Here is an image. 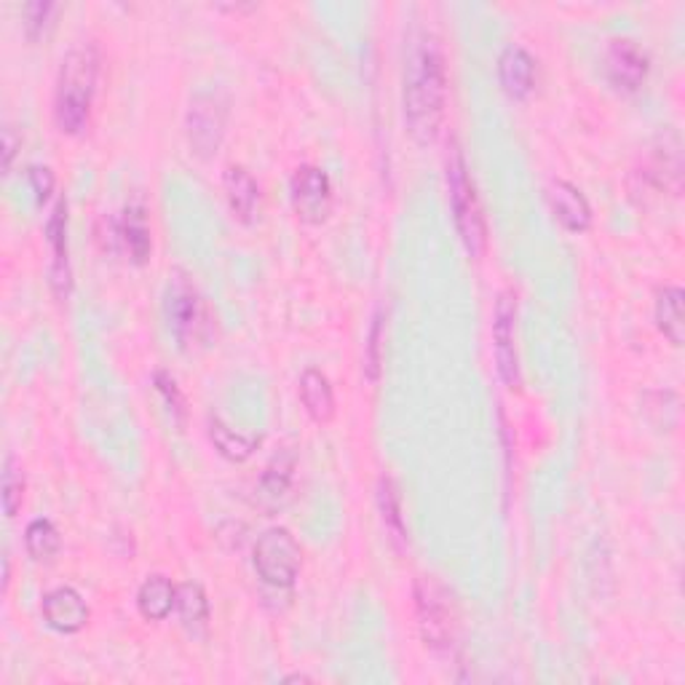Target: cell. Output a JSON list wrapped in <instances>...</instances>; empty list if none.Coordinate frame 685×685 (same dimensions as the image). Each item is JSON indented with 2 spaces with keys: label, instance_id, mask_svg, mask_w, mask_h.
<instances>
[{
  "label": "cell",
  "instance_id": "obj_1",
  "mask_svg": "<svg viewBox=\"0 0 685 685\" xmlns=\"http://www.w3.org/2000/svg\"><path fill=\"white\" fill-rule=\"evenodd\" d=\"M448 76L439 43L424 35L413 46L405 67V124L418 145H431L445 121Z\"/></svg>",
  "mask_w": 685,
  "mask_h": 685
},
{
  "label": "cell",
  "instance_id": "obj_2",
  "mask_svg": "<svg viewBox=\"0 0 685 685\" xmlns=\"http://www.w3.org/2000/svg\"><path fill=\"white\" fill-rule=\"evenodd\" d=\"M100 76V54L94 43H78L63 59L54 94V121L63 134H81L89 126Z\"/></svg>",
  "mask_w": 685,
  "mask_h": 685
},
{
  "label": "cell",
  "instance_id": "obj_3",
  "mask_svg": "<svg viewBox=\"0 0 685 685\" xmlns=\"http://www.w3.org/2000/svg\"><path fill=\"white\" fill-rule=\"evenodd\" d=\"M445 171H448V191L458 236H461L467 252L474 260H480L487 249V225L485 214H482L480 195H476L474 182L469 177L467 158H463V150L458 148V143H450Z\"/></svg>",
  "mask_w": 685,
  "mask_h": 685
},
{
  "label": "cell",
  "instance_id": "obj_4",
  "mask_svg": "<svg viewBox=\"0 0 685 685\" xmlns=\"http://www.w3.org/2000/svg\"><path fill=\"white\" fill-rule=\"evenodd\" d=\"M169 279L167 316L171 333L177 338V346L188 353L204 351L214 338V319L210 314V305L204 303L201 292L195 290L191 277H186L182 271H175Z\"/></svg>",
  "mask_w": 685,
  "mask_h": 685
},
{
  "label": "cell",
  "instance_id": "obj_5",
  "mask_svg": "<svg viewBox=\"0 0 685 685\" xmlns=\"http://www.w3.org/2000/svg\"><path fill=\"white\" fill-rule=\"evenodd\" d=\"M415 614H418L420 638L434 651H445L456 640L458 610L442 581L420 576L415 581Z\"/></svg>",
  "mask_w": 685,
  "mask_h": 685
},
{
  "label": "cell",
  "instance_id": "obj_6",
  "mask_svg": "<svg viewBox=\"0 0 685 685\" xmlns=\"http://www.w3.org/2000/svg\"><path fill=\"white\" fill-rule=\"evenodd\" d=\"M300 560H303L300 543L287 528H268L257 538L252 562L262 584L273 589H290L300 573Z\"/></svg>",
  "mask_w": 685,
  "mask_h": 685
},
{
  "label": "cell",
  "instance_id": "obj_7",
  "mask_svg": "<svg viewBox=\"0 0 685 685\" xmlns=\"http://www.w3.org/2000/svg\"><path fill=\"white\" fill-rule=\"evenodd\" d=\"M225 121H228V108L223 97L212 91H201L193 97L191 110H188V139L195 156L212 158L217 153L225 137Z\"/></svg>",
  "mask_w": 685,
  "mask_h": 685
},
{
  "label": "cell",
  "instance_id": "obj_8",
  "mask_svg": "<svg viewBox=\"0 0 685 685\" xmlns=\"http://www.w3.org/2000/svg\"><path fill=\"white\" fill-rule=\"evenodd\" d=\"M290 191L292 206H295L300 220H305V223H324L327 220L329 210H333V182H329L327 171L303 164L292 175Z\"/></svg>",
  "mask_w": 685,
  "mask_h": 685
},
{
  "label": "cell",
  "instance_id": "obj_9",
  "mask_svg": "<svg viewBox=\"0 0 685 685\" xmlns=\"http://www.w3.org/2000/svg\"><path fill=\"white\" fill-rule=\"evenodd\" d=\"M514 327H517V300L512 292H501L495 303V322H493V348L498 375L509 389H519L523 375H519V357L517 340H514Z\"/></svg>",
  "mask_w": 685,
  "mask_h": 685
},
{
  "label": "cell",
  "instance_id": "obj_10",
  "mask_svg": "<svg viewBox=\"0 0 685 685\" xmlns=\"http://www.w3.org/2000/svg\"><path fill=\"white\" fill-rule=\"evenodd\" d=\"M648 70V54L642 52L635 41L629 38H616L610 41L608 52H605V72H608V81L616 86L619 91H638L645 83Z\"/></svg>",
  "mask_w": 685,
  "mask_h": 685
},
{
  "label": "cell",
  "instance_id": "obj_11",
  "mask_svg": "<svg viewBox=\"0 0 685 685\" xmlns=\"http://www.w3.org/2000/svg\"><path fill=\"white\" fill-rule=\"evenodd\" d=\"M43 619L52 629L63 635H76L89 624V605L81 597V592H76L72 586H57V589L46 592L41 603Z\"/></svg>",
  "mask_w": 685,
  "mask_h": 685
},
{
  "label": "cell",
  "instance_id": "obj_12",
  "mask_svg": "<svg viewBox=\"0 0 685 685\" xmlns=\"http://www.w3.org/2000/svg\"><path fill=\"white\" fill-rule=\"evenodd\" d=\"M547 199H549V206H552L557 223H560L565 231H571V234H584V231L592 225L589 201H586V195L581 193L573 182H565V180L549 182Z\"/></svg>",
  "mask_w": 685,
  "mask_h": 685
},
{
  "label": "cell",
  "instance_id": "obj_13",
  "mask_svg": "<svg viewBox=\"0 0 685 685\" xmlns=\"http://www.w3.org/2000/svg\"><path fill=\"white\" fill-rule=\"evenodd\" d=\"M498 81L512 100H525L536 83V59L523 46L512 43L498 57Z\"/></svg>",
  "mask_w": 685,
  "mask_h": 685
},
{
  "label": "cell",
  "instance_id": "obj_14",
  "mask_svg": "<svg viewBox=\"0 0 685 685\" xmlns=\"http://www.w3.org/2000/svg\"><path fill=\"white\" fill-rule=\"evenodd\" d=\"M48 247H52V287L54 295L67 300L70 295V260H67V201H57L52 220L46 225Z\"/></svg>",
  "mask_w": 685,
  "mask_h": 685
},
{
  "label": "cell",
  "instance_id": "obj_15",
  "mask_svg": "<svg viewBox=\"0 0 685 685\" xmlns=\"http://www.w3.org/2000/svg\"><path fill=\"white\" fill-rule=\"evenodd\" d=\"M115 242L126 249L128 257H132L137 266L148 262V257L153 252V238L145 210H139V206H128V210H124V217L115 225Z\"/></svg>",
  "mask_w": 685,
  "mask_h": 685
},
{
  "label": "cell",
  "instance_id": "obj_16",
  "mask_svg": "<svg viewBox=\"0 0 685 685\" xmlns=\"http://www.w3.org/2000/svg\"><path fill=\"white\" fill-rule=\"evenodd\" d=\"M300 400H303L305 413L316 420V424H329L335 415V394L333 385H329V378L324 375L316 367H308V370L300 375Z\"/></svg>",
  "mask_w": 685,
  "mask_h": 685
},
{
  "label": "cell",
  "instance_id": "obj_17",
  "mask_svg": "<svg viewBox=\"0 0 685 685\" xmlns=\"http://www.w3.org/2000/svg\"><path fill=\"white\" fill-rule=\"evenodd\" d=\"M225 195H228L231 212L242 223H252L257 212H260V188H257L255 177L247 169L228 167L225 171Z\"/></svg>",
  "mask_w": 685,
  "mask_h": 685
},
{
  "label": "cell",
  "instance_id": "obj_18",
  "mask_svg": "<svg viewBox=\"0 0 685 685\" xmlns=\"http://www.w3.org/2000/svg\"><path fill=\"white\" fill-rule=\"evenodd\" d=\"M177 605V586L167 576H150L139 586L137 608L148 621H164Z\"/></svg>",
  "mask_w": 685,
  "mask_h": 685
},
{
  "label": "cell",
  "instance_id": "obj_19",
  "mask_svg": "<svg viewBox=\"0 0 685 685\" xmlns=\"http://www.w3.org/2000/svg\"><path fill=\"white\" fill-rule=\"evenodd\" d=\"M683 290L681 287H662L656 295V324L672 346H683L685 316H683Z\"/></svg>",
  "mask_w": 685,
  "mask_h": 685
},
{
  "label": "cell",
  "instance_id": "obj_20",
  "mask_svg": "<svg viewBox=\"0 0 685 685\" xmlns=\"http://www.w3.org/2000/svg\"><path fill=\"white\" fill-rule=\"evenodd\" d=\"M648 180L653 182L656 188L662 191H672V193H681V177H683V161H681V143L675 139V145H666L664 139V148H659L653 153L651 164H648L645 171Z\"/></svg>",
  "mask_w": 685,
  "mask_h": 685
},
{
  "label": "cell",
  "instance_id": "obj_21",
  "mask_svg": "<svg viewBox=\"0 0 685 685\" xmlns=\"http://www.w3.org/2000/svg\"><path fill=\"white\" fill-rule=\"evenodd\" d=\"M24 547H27L33 560H52L63 547V538H59V530L54 528L52 519L38 517L24 530Z\"/></svg>",
  "mask_w": 685,
  "mask_h": 685
},
{
  "label": "cell",
  "instance_id": "obj_22",
  "mask_svg": "<svg viewBox=\"0 0 685 685\" xmlns=\"http://www.w3.org/2000/svg\"><path fill=\"white\" fill-rule=\"evenodd\" d=\"M210 437L220 456H225L228 461H238V463L247 461L257 448V439H247V437H242V434L231 431V428L217 418L210 420Z\"/></svg>",
  "mask_w": 685,
  "mask_h": 685
},
{
  "label": "cell",
  "instance_id": "obj_23",
  "mask_svg": "<svg viewBox=\"0 0 685 685\" xmlns=\"http://www.w3.org/2000/svg\"><path fill=\"white\" fill-rule=\"evenodd\" d=\"M177 610H180V619L188 624V627H204L206 619H210V599H206L204 589L193 581L188 584L177 586Z\"/></svg>",
  "mask_w": 685,
  "mask_h": 685
},
{
  "label": "cell",
  "instance_id": "obj_24",
  "mask_svg": "<svg viewBox=\"0 0 685 685\" xmlns=\"http://www.w3.org/2000/svg\"><path fill=\"white\" fill-rule=\"evenodd\" d=\"M378 506H381L385 530H389L391 538L405 541V519H402L400 491H396L391 476H381V482H378Z\"/></svg>",
  "mask_w": 685,
  "mask_h": 685
},
{
  "label": "cell",
  "instance_id": "obj_25",
  "mask_svg": "<svg viewBox=\"0 0 685 685\" xmlns=\"http://www.w3.org/2000/svg\"><path fill=\"white\" fill-rule=\"evenodd\" d=\"M383 359H385V314L378 311L364 346V375L370 378V383H378V378H381Z\"/></svg>",
  "mask_w": 685,
  "mask_h": 685
},
{
  "label": "cell",
  "instance_id": "obj_26",
  "mask_svg": "<svg viewBox=\"0 0 685 685\" xmlns=\"http://www.w3.org/2000/svg\"><path fill=\"white\" fill-rule=\"evenodd\" d=\"M292 471H295V461H292V456L273 458V461L268 463L266 474H262V480H260V495L279 501L281 495L290 491Z\"/></svg>",
  "mask_w": 685,
  "mask_h": 685
},
{
  "label": "cell",
  "instance_id": "obj_27",
  "mask_svg": "<svg viewBox=\"0 0 685 685\" xmlns=\"http://www.w3.org/2000/svg\"><path fill=\"white\" fill-rule=\"evenodd\" d=\"M24 501V474L14 456L5 458L3 467V509L5 517H16Z\"/></svg>",
  "mask_w": 685,
  "mask_h": 685
},
{
  "label": "cell",
  "instance_id": "obj_28",
  "mask_svg": "<svg viewBox=\"0 0 685 685\" xmlns=\"http://www.w3.org/2000/svg\"><path fill=\"white\" fill-rule=\"evenodd\" d=\"M57 11V5L38 0V3L24 5V30H27V38H41L46 33V27L52 24V14Z\"/></svg>",
  "mask_w": 685,
  "mask_h": 685
},
{
  "label": "cell",
  "instance_id": "obj_29",
  "mask_svg": "<svg viewBox=\"0 0 685 685\" xmlns=\"http://www.w3.org/2000/svg\"><path fill=\"white\" fill-rule=\"evenodd\" d=\"M156 389L161 391L164 400H167V405L171 409V415H175L177 424H182V420H186V396H182L180 385H177L175 378H171L169 372L158 370L156 372Z\"/></svg>",
  "mask_w": 685,
  "mask_h": 685
},
{
  "label": "cell",
  "instance_id": "obj_30",
  "mask_svg": "<svg viewBox=\"0 0 685 685\" xmlns=\"http://www.w3.org/2000/svg\"><path fill=\"white\" fill-rule=\"evenodd\" d=\"M27 177H30V186H33V191H35V199L43 204V201L54 193V182H57L54 180V171L48 167H30Z\"/></svg>",
  "mask_w": 685,
  "mask_h": 685
},
{
  "label": "cell",
  "instance_id": "obj_31",
  "mask_svg": "<svg viewBox=\"0 0 685 685\" xmlns=\"http://www.w3.org/2000/svg\"><path fill=\"white\" fill-rule=\"evenodd\" d=\"M16 137H14V128L11 126H5L3 128V169L9 171L11 169V161H14V156H16Z\"/></svg>",
  "mask_w": 685,
  "mask_h": 685
},
{
  "label": "cell",
  "instance_id": "obj_32",
  "mask_svg": "<svg viewBox=\"0 0 685 685\" xmlns=\"http://www.w3.org/2000/svg\"><path fill=\"white\" fill-rule=\"evenodd\" d=\"M311 677L308 675H290L287 677V683H308Z\"/></svg>",
  "mask_w": 685,
  "mask_h": 685
}]
</instances>
